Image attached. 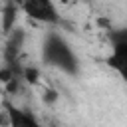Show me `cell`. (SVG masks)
Returning a JSON list of instances; mask_svg holds the SVG:
<instances>
[{
	"mask_svg": "<svg viewBox=\"0 0 127 127\" xmlns=\"http://www.w3.org/2000/svg\"><path fill=\"white\" fill-rule=\"evenodd\" d=\"M18 14H20V8L16 2H6L2 8H0V34L8 36L16 26L18 22Z\"/></svg>",
	"mask_w": 127,
	"mask_h": 127,
	"instance_id": "obj_5",
	"label": "cell"
},
{
	"mask_svg": "<svg viewBox=\"0 0 127 127\" xmlns=\"http://www.w3.org/2000/svg\"><path fill=\"white\" fill-rule=\"evenodd\" d=\"M18 8L32 22L46 24V26H60L62 24V14L52 0H26V2H20Z\"/></svg>",
	"mask_w": 127,
	"mask_h": 127,
	"instance_id": "obj_2",
	"label": "cell"
},
{
	"mask_svg": "<svg viewBox=\"0 0 127 127\" xmlns=\"http://www.w3.org/2000/svg\"><path fill=\"white\" fill-rule=\"evenodd\" d=\"M42 99H44V103L54 105V103L60 99V95H58V91H56L54 87H46V89H44V93H42Z\"/></svg>",
	"mask_w": 127,
	"mask_h": 127,
	"instance_id": "obj_7",
	"label": "cell"
},
{
	"mask_svg": "<svg viewBox=\"0 0 127 127\" xmlns=\"http://www.w3.org/2000/svg\"><path fill=\"white\" fill-rule=\"evenodd\" d=\"M4 115H6V127H44L36 113L18 107L12 101H4Z\"/></svg>",
	"mask_w": 127,
	"mask_h": 127,
	"instance_id": "obj_4",
	"label": "cell"
},
{
	"mask_svg": "<svg viewBox=\"0 0 127 127\" xmlns=\"http://www.w3.org/2000/svg\"><path fill=\"white\" fill-rule=\"evenodd\" d=\"M42 62L50 67L64 71L65 75L79 73V58L73 52L71 44L60 32H48L42 44Z\"/></svg>",
	"mask_w": 127,
	"mask_h": 127,
	"instance_id": "obj_1",
	"label": "cell"
},
{
	"mask_svg": "<svg viewBox=\"0 0 127 127\" xmlns=\"http://www.w3.org/2000/svg\"><path fill=\"white\" fill-rule=\"evenodd\" d=\"M40 77H42V73H40L38 67H34V65H22V67H20V79L26 81V83L36 85V83L40 81Z\"/></svg>",
	"mask_w": 127,
	"mask_h": 127,
	"instance_id": "obj_6",
	"label": "cell"
},
{
	"mask_svg": "<svg viewBox=\"0 0 127 127\" xmlns=\"http://www.w3.org/2000/svg\"><path fill=\"white\" fill-rule=\"evenodd\" d=\"M26 44V32L22 28H14L8 36H6V44L2 50V58H4V65L8 67H20V54L24 50Z\"/></svg>",
	"mask_w": 127,
	"mask_h": 127,
	"instance_id": "obj_3",
	"label": "cell"
}]
</instances>
